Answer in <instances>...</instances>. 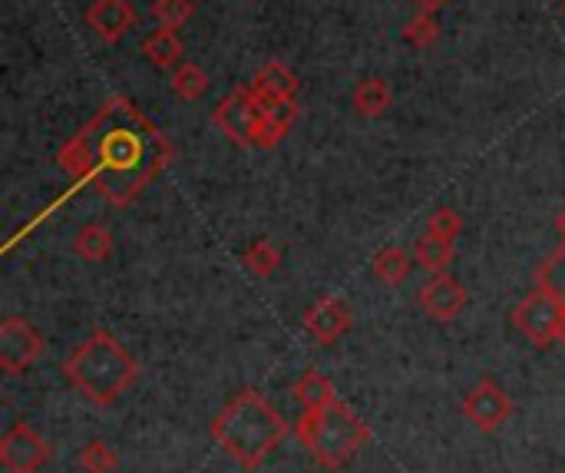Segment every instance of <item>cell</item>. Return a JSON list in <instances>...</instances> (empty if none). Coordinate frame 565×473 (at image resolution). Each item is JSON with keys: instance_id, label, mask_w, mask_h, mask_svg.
<instances>
[{"instance_id": "6da1fadb", "label": "cell", "mask_w": 565, "mask_h": 473, "mask_svg": "<svg viewBox=\"0 0 565 473\" xmlns=\"http://www.w3.org/2000/svg\"><path fill=\"white\" fill-rule=\"evenodd\" d=\"M175 160L169 136L123 93L103 100L93 119L57 149L73 189L93 186L116 209L132 206Z\"/></svg>"}, {"instance_id": "7a4b0ae2", "label": "cell", "mask_w": 565, "mask_h": 473, "mask_svg": "<svg viewBox=\"0 0 565 473\" xmlns=\"http://www.w3.org/2000/svg\"><path fill=\"white\" fill-rule=\"evenodd\" d=\"M288 430L291 427L278 414V407L255 388H242L239 394H232L209 424V437L242 470H258L268 453L288 437Z\"/></svg>"}, {"instance_id": "3957f363", "label": "cell", "mask_w": 565, "mask_h": 473, "mask_svg": "<svg viewBox=\"0 0 565 473\" xmlns=\"http://www.w3.org/2000/svg\"><path fill=\"white\" fill-rule=\"evenodd\" d=\"M64 378L96 407L119 401L139 378V361L106 328L83 338L60 365Z\"/></svg>"}, {"instance_id": "277c9868", "label": "cell", "mask_w": 565, "mask_h": 473, "mask_svg": "<svg viewBox=\"0 0 565 473\" xmlns=\"http://www.w3.org/2000/svg\"><path fill=\"white\" fill-rule=\"evenodd\" d=\"M291 430L298 443L311 453V460L324 470H344L370 440V427L344 401L304 407Z\"/></svg>"}, {"instance_id": "5b68a950", "label": "cell", "mask_w": 565, "mask_h": 473, "mask_svg": "<svg viewBox=\"0 0 565 473\" xmlns=\"http://www.w3.org/2000/svg\"><path fill=\"white\" fill-rule=\"evenodd\" d=\"M512 325L529 345L552 348L555 342H565V304L552 288L532 281L526 298L512 308Z\"/></svg>"}, {"instance_id": "8992f818", "label": "cell", "mask_w": 565, "mask_h": 473, "mask_svg": "<svg viewBox=\"0 0 565 473\" xmlns=\"http://www.w3.org/2000/svg\"><path fill=\"white\" fill-rule=\"evenodd\" d=\"M265 100L252 90V83L229 90L226 100H219L212 123L219 126V132H226L232 142L239 146H258V129L265 119Z\"/></svg>"}, {"instance_id": "52a82bcc", "label": "cell", "mask_w": 565, "mask_h": 473, "mask_svg": "<svg viewBox=\"0 0 565 473\" xmlns=\"http://www.w3.org/2000/svg\"><path fill=\"white\" fill-rule=\"evenodd\" d=\"M44 351L47 342L27 319L11 314V319L0 322V368L8 374H24L44 358Z\"/></svg>"}, {"instance_id": "ba28073f", "label": "cell", "mask_w": 565, "mask_h": 473, "mask_svg": "<svg viewBox=\"0 0 565 473\" xmlns=\"http://www.w3.org/2000/svg\"><path fill=\"white\" fill-rule=\"evenodd\" d=\"M50 457H54L50 440L31 424H14L0 437V466L8 473H37Z\"/></svg>"}, {"instance_id": "9c48e42d", "label": "cell", "mask_w": 565, "mask_h": 473, "mask_svg": "<svg viewBox=\"0 0 565 473\" xmlns=\"http://www.w3.org/2000/svg\"><path fill=\"white\" fill-rule=\"evenodd\" d=\"M509 414H512V401H509V394H506L493 378H483V381L463 397V417H466L476 430H483V434L499 430V427L509 420Z\"/></svg>"}, {"instance_id": "30bf717a", "label": "cell", "mask_w": 565, "mask_h": 473, "mask_svg": "<svg viewBox=\"0 0 565 473\" xmlns=\"http://www.w3.org/2000/svg\"><path fill=\"white\" fill-rule=\"evenodd\" d=\"M304 332L318 342V345H334L350 332V304L337 295H321L308 311H304Z\"/></svg>"}, {"instance_id": "8fae6325", "label": "cell", "mask_w": 565, "mask_h": 473, "mask_svg": "<svg viewBox=\"0 0 565 473\" xmlns=\"http://www.w3.org/2000/svg\"><path fill=\"white\" fill-rule=\"evenodd\" d=\"M470 295H466V285L460 278H453L450 272H440L434 275L420 295H417V304L430 314L434 322H453L460 319V311L466 308Z\"/></svg>"}, {"instance_id": "7c38bea8", "label": "cell", "mask_w": 565, "mask_h": 473, "mask_svg": "<svg viewBox=\"0 0 565 473\" xmlns=\"http://www.w3.org/2000/svg\"><path fill=\"white\" fill-rule=\"evenodd\" d=\"M139 14L129 0H93L87 8V27H93L96 37H103L106 44L123 41L132 27H136Z\"/></svg>"}, {"instance_id": "4fadbf2b", "label": "cell", "mask_w": 565, "mask_h": 473, "mask_svg": "<svg viewBox=\"0 0 565 473\" xmlns=\"http://www.w3.org/2000/svg\"><path fill=\"white\" fill-rule=\"evenodd\" d=\"M252 90H255L265 103L295 100V96H298V77H295V70L285 67L281 60H272V64H265V67L255 73Z\"/></svg>"}, {"instance_id": "5bb4252c", "label": "cell", "mask_w": 565, "mask_h": 473, "mask_svg": "<svg viewBox=\"0 0 565 473\" xmlns=\"http://www.w3.org/2000/svg\"><path fill=\"white\" fill-rule=\"evenodd\" d=\"M391 100H394L391 83H388L384 77H377V73H373V77L357 80V86H354V93H350L354 109H357L360 116H367V119L384 116V113L391 109Z\"/></svg>"}, {"instance_id": "9a60e30c", "label": "cell", "mask_w": 565, "mask_h": 473, "mask_svg": "<svg viewBox=\"0 0 565 473\" xmlns=\"http://www.w3.org/2000/svg\"><path fill=\"white\" fill-rule=\"evenodd\" d=\"M298 119V103L295 100H275L265 106V119L258 129V146L255 149H275L295 126Z\"/></svg>"}, {"instance_id": "2e32d148", "label": "cell", "mask_w": 565, "mask_h": 473, "mask_svg": "<svg viewBox=\"0 0 565 473\" xmlns=\"http://www.w3.org/2000/svg\"><path fill=\"white\" fill-rule=\"evenodd\" d=\"M414 265H417V258L411 252H404L401 245H388V249H381V252L373 255L370 272L381 278L388 288H397V285H404L411 278Z\"/></svg>"}, {"instance_id": "e0dca14e", "label": "cell", "mask_w": 565, "mask_h": 473, "mask_svg": "<svg viewBox=\"0 0 565 473\" xmlns=\"http://www.w3.org/2000/svg\"><path fill=\"white\" fill-rule=\"evenodd\" d=\"M142 57L155 67V70H175L182 64V41L175 31L159 27L155 34H149L142 41Z\"/></svg>"}, {"instance_id": "ac0fdd59", "label": "cell", "mask_w": 565, "mask_h": 473, "mask_svg": "<svg viewBox=\"0 0 565 473\" xmlns=\"http://www.w3.org/2000/svg\"><path fill=\"white\" fill-rule=\"evenodd\" d=\"M291 394H295V401H298L301 407H324V404H334V401H337V391H334L331 378L321 374L318 368H308V371L295 381Z\"/></svg>"}, {"instance_id": "d6986e66", "label": "cell", "mask_w": 565, "mask_h": 473, "mask_svg": "<svg viewBox=\"0 0 565 473\" xmlns=\"http://www.w3.org/2000/svg\"><path fill=\"white\" fill-rule=\"evenodd\" d=\"M73 252L83 262H106L113 255V232L100 222H90L73 235Z\"/></svg>"}, {"instance_id": "ffe728a7", "label": "cell", "mask_w": 565, "mask_h": 473, "mask_svg": "<svg viewBox=\"0 0 565 473\" xmlns=\"http://www.w3.org/2000/svg\"><path fill=\"white\" fill-rule=\"evenodd\" d=\"M414 258H417L420 268L440 275V272H447V268L453 265V242H450V239H440V235H434V232H427V235L417 239Z\"/></svg>"}, {"instance_id": "44dd1931", "label": "cell", "mask_w": 565, "mask_h": 473, "mask_svg": "<svg viewBox=\"0 0 565 473\" xmlns=\"http://www.w3.org/2000/svg\"><path fill=\"white\" fill-rule=\"evenodd\" d=\"M169 83H172V93L178 96V100H185V103H196V100H203V93L209 90V73L199 67V64H178L175 70H172V77H169Z\"/></svg>"}, {"instance_id": "7402d4cb", "label": "cell", "mask_w": 565, "mask_h": 473, "mask_svg": "<svg viewBox=\"0 0 565 473\" xmlns=\"http://www.w3.org/2000/svg\"><path fill=\"white\" fill-rule=\"evenodd\" d=\"M242 265L255 275V278H268L278 272L281 265V249L272 239H255L245 252H242Z\"/></svg>"}, {"instance_id": "603a6c76", "label": "cell", "mask_w": 565, "mask_h": 473, "mask_svg": "<svg viewBox=\"0 0 565 473\" xmlns=\"http://www.w3.org/2000/svg\"><path fill=\"white\" fill-rule=\"evenodd\" d=\"M77 466L83 473H116L119 470V450L106 440H90L77 453Z\"/></svg>"}, {"instance_id": "cb8c5ba5", "label": "cell", "mask_w": 565, "mask_h": 473, "mask_svg": "<svg viewBox=\"0 0 565 473\" xmlns=\"http://www.w3.org/2000/svg\"><path fill=\"white\" fill-rule=\"evenodd\" d=\"M532 281L552 288V291L562 298V304H565V239H562L558 249L535 268V278H532Z\"/></svg>"}, {"instance_id": "d4e9b609", "label": "cell", "mask_w": 565, "mask_h": 473, "mask_svg": "<svg viewBox=\"0 0 565 473\" xmlns=\"http://www.w3.org/2000/svg\"><path fill=\"white\" fill-rule=\"evenodd\" d=\"M196 14V4L193 0H155L152 4V18L159 21V27H169V31H178L193 21Z\"/></svg>"}, {"instance_id": "484cf974", "label": "cell", "mask_w": 565, "mask_h": 473, "mask_svg": "<svg viewBox=\"0 0 565 473\" xmlns=\"http://www.w3.org/2000/svg\"><path fill=\"white\" fill-rule=\"evenodd\" d=\"M404 41L414 47V50H430L437 41H440V24L434 21V14H420L404 27Z\"/></svg>"}, {"instance_id": "4316f807", "label": "cell", "mask_w": 565, "mask_h": 473, "mask_svg": "<svg viewBox=\"0 0 565 473\" xmlns=\"http://www.w3.org/2000/svg\"><path fill=\"white\" fill-rule=\"evenodd\" d=\"M463 226H466V222H463V216H460L457 209H437V212L430 216V222H427V232L457 242L460 232H463Z\"/></svg>"}, {"instance_id": "83f0119b", "label": "cell", "mask_w": 565, "mask_h": 473, "mask_svg": "<svg viewBox=\"0 0 565 473\" xmlns=\"http://www.w3.org/2000/svg\"><path fill=\"white\" fill-rule=\"evenodd\" d=\"M414 4H417L420 14H437V11H443L450 4V0H414Z\"/></svg>"}, {"instance_id": "f1b7e54d", "label": "cell", "mask_w": 565, "mask_h": 473, "mask_svg": "<svg viewBox=\"0 0 565 473\" xmlns=\"http://www.w3.org/2000/svg\"><path fill=\"white\" fill-rule=\"evenodd\" d=\"M555 229H558V235H562V239H565V212H562V216H558V219H555Z\"/></svg>"}, {"instance_id": "f546056e", "label": "cell", "mask_w": 565, "mask_h": 473, "mask_svg": "<svg viewBox=\"0 0 565 473\" xmlns=\"http://www.w3.org/2000/svg\"><path fill=\"white\" fill-rule=\"evenodd\" d=\"M562 11H565V0H562Z\"/></svg>"}]
</instances>
